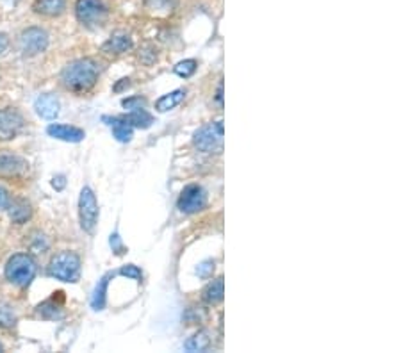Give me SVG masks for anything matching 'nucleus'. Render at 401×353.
<instances>
[{
  "label": "nucleus",
  "mask_w": 401,
  "mask_h": 353,
  "mask_svg": "<svg viewBox=\"0 0 401 353\" xmlns=\"http://www.w3.org/2000/svg\"><path fill=\"white\" fill-rule=\"evenodd\" d=\"M100 68L93 59H77L67 65L61 74V84L72 93H88L98 81Z\"/></svg>",
  "instance_id": "f257e3e1"
},
{
  "label": "nucleus",
  "mask_w": 401,
  "mask_h": 353,
  "mask_svg": "<svg viewBox=\"0 0 401 353\" xmlns=\"http://www.w3.org/2000/svg\"><path fill=\"white\" fill-rule=\"evenodd\" d=\"M36 261L29 254H15L9 259L8 264H6L4 275L15 286L27 287L33 282L34 276H36Z\"/></svg>",
  "instance_id": "f03ea898"
},
{
  "label": "nucleus",
  "mask_w": 401,
  "mask_h": 353,
  "mask_svg": "<svg viewBox=\"0 0 401 353\" xmlns=\"http://www.w3.org/2000/svg\"><path fill=\"white\" fill-rule=\"evenodd\" d=\"M48 275L61 282H77L81 275V259L74 252H61L48 264Z\"/></svg>",
  "instance_id": "7ed1b4c3"
},
{
  "label": "nucleus",
  "mask_w": 401,
  "mask_h": 353,
  "mask_svg": "<svg viewBox=\"0 0 401 353\" xmlns=\"http://www.w3.org/2000/svg\"><path fill=\"white\" fill-rule=\"evenodd\" d=\"M223 136L225 129L221 122L207 123L202 129L196 130L195 134V147L200 152H205V154H213V152H221L223 148Z\"/></svg>",
  "instance_id": "20e7f679"
},
{
  "label": "nucleus",
  "mask_w": 401,
  "mask_h": 353,
  "mask_svg": "<svg viewBox=\"0 0 401 353\" xmlns=\"http://www.w3.org/2000/svg\"><path fill=\"white\" fill-rule=\"evenodd\" d=\"M79 220H81L82 230L88 234L95 232L96 221H98V203L91 188H84L79 196Z\"/></svg>",
  "instance_id": "39448f33"
},
{
  "label": "nucleus",
  "mask_w": 401,
  "mask_h": 353,
  "mask_svg": "<svg viewBox=\"0 0 401 353\" xmlns=\"http://www.w3.org/2000/svg\"><path fill=\"white\" fill-rule=\"evenodd\" d=\"M75 15L82 26L96 27L102 26L107 18V8L102 0H77Z\"/></svg>",
  "instance_id": "423d86ee"
},
{
  "label": "nucleus",
  "mask_w": 401,
  "mask_h": 353,
  "mask_svg": "<svg viewBox=\"0 0 401 353\" xmlns=\"http://www.w3.org/2000/svg\"><path fill=\"white\" fill-rule=\"evenodd\" d=\"M48 47V34L45 33L40 27H29L27 30H23L20 34L18 40V48L23 55L27 57H33V55L41 54V52L47 50Z\"/></svg>",
  "instance_id": "0eeeda50"
},
{
  "label": "nucleus",
  "mask_w": 401,
  "mask_h": 353,
  "mask_svg": "<svg viewBox=\"0 0 401 353\" xmlns=\"http://www.w3.org/2000/svg\"><path fill=\"white\" fill-rule=\"evenodd\" d=\"M179 209L186 214H195L198 211H203L207 206V195L203 191V188L200 186L191 184L188 188H184V191L179 196Z\"/></svg>",
  "instance_id": "6e6552de"
},
{
  "label": "nucleus",
  "mask_w": 401,
  "mask_h": 353,
  "mask_svg": "<svg viewBox=\"0 0 401 353\" xmlns=\"http://www.w3.org/2000/svg\"><path fill=\"white\" fill-rule=\"evenodd\" d=\"M26 125L22 114L13 107L0 111V140L9 141L20 134V130Z\"/></svg>",
  "instance_id": "1a4fd4ad"
},
{
  "label": "nucleus",
  "mask_w": 401,
  "mask_h": 353,
  "mask_svg": "<svg viewBox=\"0 0 401 353\" xmlns=\"http://www.w3.org/2000/svg\"><path fill=\"white\" fill-rule=\"evenodd\" d=\"M29 169V162L16 154H0V179H20Z\"/></svg>",
  "instance_id": "9d476101"
},
{
  "label": "nucleus",
  "mask_w": 401,
  "mask_h": 353,
  "mask_svg": "<svg viewBox=\"0 0 401 353\" xmlns=\"http://www.w3.org/2000/svg\"><path fill=\"white\" fill-rule=\"evenodd\" d=\"M47 134L55 140L67 141V143H81L84 140V130L74 125H64V123H50L47 127Z\"/></svg>",
  "instance_id": "9b49d317"
},
{
  "label": "nucleus",
  "mask_w": 401,
  "mask_h": 353,
  "mask_svg": "<svg viewBox=\"0 0 401 353\" xmlns=\"http://www.w3.org/2000/svg\"><path fill=\"white\" fill-rule=\"evenodd\" d=\"M34 109H36L38 116L45 118V120H54L60 114V100L55 99L54 95H41L38 96L36 103H34Z\"/></svg>",
  "instance_id": "f8f14e48"
},
{
  "label": "nucleus",
  "mask_w": 401,
  "mask_h": 353,
  "mask_svg": "<svg viewBox=\"0 0 401 353\" xmlns=\"http://www.w3.org/2000/svg\"><path fill=\"white\" fill-rule=\"evenodd\" d=\"M130 47H132L130 36H127V34H116V36L109 38V40L102 45L100 50L107 55H122L125 54V52H129Z\"/></svg>",
  "instance_id": "ddd939ff"
},
{
  "label": "nucleus",
  "mask_w": 401,
  "mask_h": 353,
  "mask_svg": "<svg viewBox=\"0 0 401 353\" xmlns=\"http://www.w3.org/2000/svg\"><path fill=\"white\" fill-rule=\"evenodd\" d=\"M67 0H34L33 9L38 15L43 16H60L64 13Z\"/></svg>",
  "instance_id": "4468645a"
},
{
  "label": "nucleus",
  "mask_w": 401,
  "mask_h": 353,
  "mask_svg": "<svg viewBox=\"0 0 401 353\" xmlns=\"http://www.w3.org/2000/svg\"><path fill=\"white\" fill-rule=\"evenodd\" d=\"M103 122L113 130V136L120 141V143H129L132 140V127L123 120V118H107L103 116Z\"/></svg>",
  "instance_id": "2eb2a0df"
},
{
  "label": "nucleus",
  "mask_w": 401,
  "mask_h": 353,
  "mask_svg": "<svg viewBox=\"0 0 401 353\" xmlns=\"http://www.w3.org/2000/svg\"><path fill=\"white\" fill-rule=\"evenodd\" d=\"M127 123L130 127H140V129H148L152 125V116L143 109V107H136V109H130L127 116H123Z\"/></svg>",
  "instance_id": "dca6fc26"
},
{
  "label": "nucleus",
  "mask_w": 401,
  "mask_h": 353,
  "mask_svg": "<svg viewBox=\"0 0 401 353\" xmlns=\"http://www.w3.org/2000/svg\"><path fill=\"white\" fill-rule=\"evenodd\" d=\"M223 294H225V282L220 276V279L213 280V282L205 287V291H203V298H205V302L210 303V306H216V303H220L221 300H223Z\"/></svg>",
  "instance_id": "f3484780"
},
{
  "label": "nucleus",
  "mask_w": 401,
  "mask_h": 353,
  "mask_svg": "<svg viewBox=\"0 0 401 353\" xmlns=\"http://www.w3.org/2000/svg\"><path fill=\"white\" fill-rule=\"evenodd\" d=\"M184 89H177V91H171L168 93V95H162L161 99L155 102V109H157L159 113H166V111L174 109L175 106H179V103L184 100Z\"/></svg>",
  "instance_id": "a211bd4d"
},
{
  "label": "nucleus",
  "mask_w": 401,
  "mask_h": 353,
  "mask_svg": "<svg viewBox=\"0 0 401 353\" xmlns=\"http://www.w3.org/2000/svg\"><path fill=\"white\" fill-rule=\"evenodd\" d=\"M113 276V273H107L103 275L102 279L98 280L95 287V293H93V298H91V307L95 310H102L106 307V291L107 286H109V279Z\"/></svg>",
  "instance_id": "6ab92c4d"
},
{
  "label": "nucleus",
  "mask_w": 401,
  "mask_h": 353,
  "mask_svg": "<svg viewBox=\"0 0 401 353\" xmlns=\"http://www.w3.org/2000/svg\"><path fill=\"white\" fill-rule=\"evenodd\" d=\"M145 8L154 15H169L175 8V0H143Z\"/></svg>",
  "instance_id": "aec40b11"
},
{
  "label": "nucleus",
  "mask_w": 401,
  "mask_h": 353,
  "mask_svg": "<svg viewBox=\"0 0 401 353\" xmlns=\"http://www.w3.org/2000/svg\"><path fill=\"white\" fill-rule=\"evenodd\" d=\"M209 346H210V337L207 332H198L195 337H191L188 342H186V349H188V352H205Z\"/></svg>",
  "instance_id": "412c9836"
},
{
  "label": "nucleus",
  "mask_w": 401,
  "mask_h": 353,
  "mask_svg": "<svg viewBox=\"0 0 401 353\" xmlns=\"http://www.w3.org/2000/svg\"><path fill=\"white\" fill-rule=\"evenodd\" d=\"M9 206H11V218L16 221V223H23L26 220H29V216H30L29 203H26V202L11 203V202H9Z\"/></svg>",
  "instance_id": "4be33fe9"
},
{
  "label": "nucleus",
  "mask_w": 401,
  "mask_h": 353,
  "mask_svg": "<svg viewBox=\"0 0 401 353\" xmlns=\"http://www.w3.org/2000/svg\"><path fill=\"white\" fill-rule=\"evenodd\" d=\"M16 325V314L6 303H0V327L2 328H11Z\"/></svg>",
  "instance_id": "5701e85b"
},
{
  "label": "nucleus",
  "mask_w": 401,
  "mask_h": 353,
  "mask_svg": "<svg viewBox=\"0 0 401 353\" xmlns=\"http://www.w3.org/2000/svg\"><path fill=\"white\" fill-rule=\"evenodd\" d=\"M196 70V61L195 59H186L175 67V74L181 75V77H191Z\"/></svg>",
  "instance_id": "b1692460"
},
{
  "label": "nucleus",
  "mask_w": 401,
  "mask_h": 353,
  "mask_svg": "<svg viewBox=\"0 0 401 353\" xmlns=\"http://www.w3.org/2000/svg\"><path fill=\"white\" fill-rule=\"evenodd\" d=\"M120 275L123 276H129V279H134L137 280V282H141V279H143V273H141V269L137 268V266H123L122 269H120Z\"/></svg>",
  "instance_id": "393cba45"
},
{
  "label": "nucleus",
  "mask_w": 401,
  "mask_h": 353,
  "mask_svg": "<svg viewBox=\"0 0 401 353\" xmlns=\"http://www.w3.org/2000/svg\"><path fill=\"white\" fill-rule=\"evenodd\" d=\"M213 271H214V262L213 261L202 262V264L196 268V273H198V276H202V279H207V276H209Z\"/></svg>",
  "instance_id": "a878e982"
},
{
  "label": "nucleus",
  "mask_w": 401,
  "mask_h": 353,
  "mask_svg": "<svg viewBox=\"0 0 401 353\" xmlns=\"http://www.w3.org/2000/svg\"><path fill=\"white\" fill-rule=\"evenodd\" d=\"M143 100L140 99V96H136V99H127L123 100V107H127V109H136V107H141L143 106Z\"/></svg>",
  "instance_id": "bb28decb"
},
{
  "label": "nucleus",
  "mask_w": 401,
  "mask_h": 353,
  "mask_svg": "<svg viewBox=\"0 0 401 353\" xmlns=\"http://www.w3.org/2000/svg\"><path fill=\"white\" fill-rule=\"evenodd\" d=\"M9 207V195L4 188H0V211Z\"/></svg>",
  "instance_id": "cd10ccee"
},
{
  "label": "nucleus",
  "mask_w": 401,
  "mask_h": 353,
  "mask_svg": "<svg viewBox=\"0 0 401 353\" xmlns=\"http://www.w3.org/2000/svg\"><path fill=\"white\" fill-rule=\"evenodd\" d=\"M111 247H113L114 250H116V254H122V243H120L118 234L111 235Z\"/></svg>",
  "instance_id": "c85d7f7f"
},
{
  "label": "nucleus",
  "mask_w": 401,
  "mask_h": 353,
  "mask_svg": "<svg viewBox=\"0 0 401 353\" xmlns=\"http://www.w3.org/2000/svg\"><path fill=\"white\" fill-rule=\"evenodd\" d=\"M64 184H67V181H64V176H63V175L55 176L54 181H52V186H54L55 189H63Z\"/></svg>",
  "instance_id": "c756f323"
},
{
  "label": "nucleus",
  "mask_w": 401,
  "mask_h": 353,
  "mask_svg": "<svg viewBox=\"0 0 401 353\" xmlns=\"http://www.w3.org/2000/svg\"><path fill=\"white\" fill-rule=\"evenodd\" d=\"M8 45H9V38L6 36V34L0 33V54L8 48Z\"/></svg>",
  "instance_id": "7c9ffc66"
},
{
  "label": "nucleus",
  "mask_w": 401,
  "mask_h": 353,
  "mask_svg": "<svg viewBox=\"0 0 401 353\" xmlns=\"http://www.w3.org/2000/svg\"><path fill=\"white\" fill-rule=\"evenodd\" d=\"M0 352H2V344H0Z\"/></svg>",
  "instance_id": "2f4dec72"
}]
</instances>
